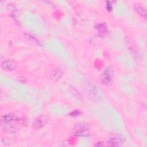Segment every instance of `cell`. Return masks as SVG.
Listing matches in <instances>:
<instances>
[{"instance_id": "6", "label": "cell", "mask_w": 147, "mask_h": 147, "mask_svg": "<svg viewBox=\"0 0 147 147\" xmlns=\"http://www.w3.org/2000/svg\"><path fill=\"white\" fill-rule=\"evenodd\" d=\"M15 118H16V116L13 113H10V114L2 115L1 117V123L2 125L7 123L9 122H10L14 121Z\"/></svg>"}, {"instance_id": "11", "label": "cell", "mask_w": 147, "mask_h": 147, "mask_svg": "<svg viewBox=\"0 0 147 147\" xmlns=\"http://www.w3.org/2000/svg\"><path fill=\"white\" fill-rule=\"evenodd\" d=\"M80 114H82V112L79 110H74V111H72L71 113H69L70 115H72V116H78V115H80Z\"/></svg>"}, {"instance_id": "4", "label": "cell", "mask_w": 147, "mask_h": 147, "mask_svg": "<svg viewBox=\"0 0 147 147\" xmlns=\"http://www.w3.org/2000/svg\"><path fill=\"white\" fill-rule=\"evenodd\" d=\"M1 67L5 71H11L17 68V63L11 59H7L1 63Z\"/></svg>"}, {"instance_id": "9", "label": "cell", "mask_w": 147, "mask_h": 147, "mask_svg": "<svg viewBox=\"0 0 147 147\" xmlns=\"http://www.w3.org/2000/svg\"><path fill=\"white\" fill-rule=\"evenodd\" d=\"M134 9H135V10L137 11V13L139 15H140L141 17H142L145 19H146V11L144 7H142L140 5H136L134 6Z\"/></svg>"}, {"instance_id": "5", "label": "cell", "mask_w": 147, "mask_h": 147, "mask_svg": "<svg viewBox=\"0 0 147 147\" xmlns=\"http://www.w3.org/2000/svg\"><path fill=\"white\" fill-rule=\"evenodd\" d=\"M46 122V117L44 116H40L37 118L33 123V126L36 129L42 127Z\"/></svg>"}, {"instance_id": "1", "label": "cell", "mask_w": 147, "mask_h": 147, "mask_svg": "<svg viewBox=\"0 0 147 147\" xmlns=\"http://www.w3.org/2000/svg\"><path fill=\"white\" fill-rule=\"evenodd\" d=\"M113 79L114 69L113 67L110 66L107 67L102 73L100 77V80L104 85L109 86L113 83Z\"/></svg>"}, {"instance_id": "10", "label": "cell", "mask_w": 147, "mask_h": 147, "mask_svg": "<svg viewBox=\"0 0 147 147\" xmlns=\"http://www.w3.org/2000/svg\"><path fill=\"white\" fill-rule=\"evenodd\" d=\"M106 8L108 11H111L112 10V5L111 2L107 1L106 5Z\"/></svg>"}, {"instance_id": "2", "label": "cell", "mask_w": 147, "mask_h": 147, "mask_svg": "<svg viewBox=\"0 0 147 147\" xmlns=\"http://www.w3.org/2000/svg\"><path fill=\"white\" fill-rule=\"evenodd\" d=\"M126 141V137L121 134H115L111 136L107 141V145L110 146H119Z\"/></svg>"}, {"instance_id": "8", "label": "cell", "mask_w": 147, "mask_h": 147, "mask_svg": "<svg viewBox=\"0 0 147 147\" xmlns=\"http://www.w3.org/2000/svg\"><path fill=\"white\" fill-rule=\"evenodd\" d=\"M96 29L98 31L99 35H100V36H105L106 33L107 32V28L105 23L98 24L96 26Z\"/></svg>"}, {"instance_id": "3", "label": "cell", "mask_w": 147, "mask_h": 147, "mask_svg": "<svg viewBox=\"0 0 147 147\" xmlns=\"http://www.w3.org/2000/svg\"><path fill=\"white\" fill-rule=\"evenodd\" d=\"M89 126L86 123H79L75 127V134L79 137H86L89 135Z\"/></svg>"}, {"instance_id": "7", "label": "cell", "mask_w": 147, "mask_h": 147, "mask_svg": "<svg viewBox=\"0 0 147 147\" xmlns=\"http://www.w3.org/2000/svg\"><path fill=\"white\" fill-rule=\"evenodd\" d=\"M63 76V72L58 69L52 71L50 74V78L53 81H57L60 79Z\"/></svg>"}]
</instances>
